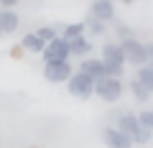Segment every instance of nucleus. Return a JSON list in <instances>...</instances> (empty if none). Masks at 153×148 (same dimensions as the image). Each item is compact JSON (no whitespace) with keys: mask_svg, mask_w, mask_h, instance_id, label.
Masks as SVG:
<instances>
[{"mask_svg":"<svg viewBox=\"0 0 153 148\" xmlns=\"http://www.w3.org/2000/svg\"><path fill=\"white\" fill-rule=\"evenodd\" d=\"M115 128H117L120 133H125V135L133 141V146H146V143L153 138V133L148 130V128H143L140 120H138V115H133V112H120Z\"/></svg>","mask_w":153,"mask_h":148,"instance_id":"obj_1","label":"nucleus"},{"mask_svg":"<svg viewBox=\"0 0 153 148\" xmlns=\"http://www.w3.org/2000/svg\"><path fill=\"white\" fill-rule=\"evenodd\" d=\"M102 64H105V77H123L125 71V59H123V51H120V44L117 41H107L102 46Z\"/></svg>","mask_w":153,"mask_h":148,"instance_id":"obj_2","label":"nucleus"},{"mask_svg":"<svg viewBox=\"0 0 153 148\" xmlns=\"http://www.w3.org/2000/svg\"><path fill=\"white\" fill-rule=\"evenodd\" d=\"M117 44H120V51H123L125 64H130V66H143V64H148L146 44L138 41L135 36H133V39H125V41H117Z\"/></svg>","mask_w":153,"mask_h":148,"instance_id":"obj_3","label":"nucleus"},{"mask_svg":"<svg viewBox=\"0 0 153 148\" xmlns=\"http://www.w3.org/2000/svg\"><path fill=\"white\" fill-rule=\"evenodd\" d=\"M94 94H97L102 102L112 105V102H117V100L123 97V82L117 77H102V79L94 82Z\"/></svg>","mask_w":153,"mask_h":148,"instance_id":"obj_4","label":"nucleus"},{"mask_svg":"<svg viewBox=\"0 0 153 148\" xmlns=\"http://www.w3.org/2000/svg\"><path fill=\"white\" fill-rule=\"evenodd\" d=\"M66 89H69V94L76 97V100H89L94 94V79H89L82 71H74V74L66 79Z\"/></svg>","mask_w":153,"mask_h":148,"instance_id":"obj_5","label":"nucleus"},{"mask_svg":"<svg viewBox=\"0 0 153 148\" xmlns=\"http://www.w3.org/2000/svg\"><path fill=\"white\" fill-rule=\"evenodd\" d=\"M74 74L71 61H46L44 64V79L51 84H64Z\"/></svg>","mask_w":153,"mask_h":148,"instance_id":"obj_6","label":"nucleus"},{"mask_svg":"<svg viewBox=\"0 0 153 148\" xmlns=\"http://www.w3.org/2000/svg\"><path fill=\"white\" fill-rule=\"evenodd\" d=\"M41 56H44V64H46V61H69V59H71V54H69V41L61 39V36H56L54 41H49V44L44 46Z\"/></svg>","mask_w":153,"mask_h":148,"instance_id":"obj_7","label":"nucleus"},{"mask_svg":"<svg viewBox=\"0 0 153 148\" xmlns=\"http://www.w3.org/2000/svg\"><path fill=\"white\" fill-rule=\"evenodd\" d=\"M102 143L107 148H133V141L125 135V133H120L115 125L102 128Z\"/></svg>","mask_w":153,"mask_h":148,"instance_id":"obj_8","label":"nucleus"},{"mask_svg":"<svg viewBox=\"0 0 153 148\" xmlns=\"http://www.w3.org/2000/svg\"><path fill=\"white\" fill-rule=\"evenodd\" d=\"M89 16L97 18V21H102V23L115 21V3H112V0H92Z\"/></svg>","mask_w":153,"mask_h":148,"instance_id":"obj_9","label":"nucleus"},{"mask_svg":"<svg viewBox=\"0 0 153 148\" xmlns=\"http://www.w3.org/2000/svg\"><path fill=\"white\" fill-rule=\"evenodd\" d=\"M21 26V16L16 13V8H0V31L3 36H13Z\"/></svg>","mask_w":153,"mask_h":148,"instance_id":"obj_10","label":"nucleus"},{"mask_svg":"<svg viewBox=\"0 0 153 148\" xmlns=\"http://www.w3.org/2000/svg\"><path fill=\"white\" fill-rule=\"evenodd\" d=\"M76 71H82V74H87L89 79H102L105 77V64H102V59H92V56H84L82 61H79V69Z\"/></svg>","mask_w":153,"mask_h":148,"instance_id":"obj_11","label":"nucleus"},{"mask_svg":"<svg viewBox=\"0 0 153 148\" xmlns=\"http://www.w3.org/2000/svg\"><path fill=\"white\" fill-rule=\"evenodd\" d=\"M92 41L87 39V33H84V36H76V39H71L69 41V54L71 56H79V59H84V56H89L92 54Z\"/></svg>","mask_w":153,"mask_h":148,"instance_id":"obj_12","label":"nucleus"},{"mask_svg":"<svg viewBox=\"0 0 153 148\" xmlns=\"http://www.w3.org/2000/svg\"><path fill=\"white\" fill-rule=\"evenodd\" d=\"M21 46H23V51H28V54H41L44 46H46V41H41L36 36V31H31V33H26V36L21 39Z\"/></svg>","mask_w":153,"mask_h":148,"instance_id":"obj_13","label":"nucleus"},{"mask_svg":"<svg viewBox=\"0 0 153 148\" xmlns=\"http://www.w3.org/2000/svg\"><path fill=\"white\" fill-rule=\"evenodd\" d=\"M133 79H135V82H140L148 92H153V64L138 66V71H135V77H133Z\"/></svg>","mask_w":153,"mask_h":148,"instance_id":"obj_14","label":"nucleus"},{"mask_svg":"<svg viewBox=\"0 0 153 148\" xmlns=\"http://www.w3.org/2000/svg\"><path fill=\"white\" fill-rule=\"evenodd\" d=\"M56 31H59L61 39L71 41V39H76V36H84V23H66V26H59Z\"/></svg>","mask_w":153,"mask_h":148,"instance_id":"obj_15","label":"nucleus"},{"mask_svg":"<svg viewBox=\"0 0 153 148\" xmlns=\"http://www.w3.org/2000/svg\"><path fill=\"white\" fill-rule=\"evenodd\" d=\"M130 94L135 97V102H138V105H148V100H151V94H153V92H148V89L143 87L140 82L130 79Z\"/></svg>","mask_w":153,"mask_h":148,"instance_id":"obj_16","label":"nucleus"},{"mask_svg":"<svg viewBox=\"0 0 153 148\" xmlns=\"http://www.w3.org/2000/svg\"><path fill=\"white\" fill-rule=\"evenodd\" d=\"M105 31H107V23L97 21V18H92V16L84 21V33H89V36H105Z\"/></svg>","mask_w":153,"mask_h":148,"instance_id":"obj_17","label":"nucleus"},{"mask_svg":"<svg viewBox=\"0 0 153 148\" xmlns=\"http://www.w3.org/2000/svg\"><path fill=\"white\" fill-rule=\"evenodd\" d=\"M36 36L49 44V41H54L56 36H59V31H56V26H41V28H36Z\"/></svg>","mask_w":153,"mask_h":148,"instance_id":"obj_18","label":"nucleus"},{"mask_svg":"<svg viewBox=\"0 0 153 148\" xmlns=\"http://www.w3.org/2000/svg\"><path fill=\"white\" fill-rule=\"evenodd\" d=\"M138 120H140L143 128H148V130L153 133V110H143L140 115H138Z\"/></svg>","mask_w":153,"mask_h":148,"instance_id":"obj_19","label":"nucleus"},{"mask_svg":"<svg viewBox=\"0 0 153 148\" xmlns=\"http://www.w3.org/2000/svg\"><path fill=\"white\" fill-rule=\"evenodd\" d=\"M115 36H117V41H125V39H133V31L125 23H117V26H115Z\"/></svg>","mask_w":153,"mask_h":148,"instance_id":"obj_20","label":"nucleus"},{"mask_svg":"<svg viewBox=\"0 0 153 148\" xmlns=\"http://www.w3.org/2000/svg\"><path fill=\"white\" fill-rule=\"evenodd\" d=\"M21 0H0V8H16Z\"/></svg>","mask_w":153,"mask_h":148,"instance_id":"obj_21","label":"nucleus"},{"mask_svg":"<svg viewBox=\"0 0 153 148\" xmlns=\"http://www.w3.org/2000/svg\"><path fill=\"white\" fill-rule=\"evenodd\" d=\"M146 56H148V64H153V44H146Z\"/></svg>","mask_w":153,"mask_h":148,"instance_id":"obj_22","label":"nucleus"},{"mask_svg":"<svg viewBox=\"0 0 153 148\" xmlns=\"http://www.w3.org/2000/svg\"><path fill=\"white\" fill-rule=\"evenodd\" d=\"M120 3H125V5H133V3H138V0H120Z\"/></svg>","mask_w":153,"mask_h":148,"instance_id":"obj_23","label":"nucleus"},{"mask_svg":"<svg viewBox=\"0 0 153 148\" xmlns=\"http://www.w3.org/2000/svg\"><path fill=\"white\" fill-rule=\"evenodd\" d=\"M0 39H3V31H0Z\"/></svg>","mask_w":153,"mask_h":148,"instance_id":"obj_24","label":"nucleus"},{"mask_svg":"<svg viewBox=\"0 0 153 148\" xmlns=\"http://www.w3.org/2000/svg\"><path fill=\"white\" fill-rule=\"evenodd\" d=\"M151 141H153V138H151Z\"/></svg>","mask_w":153,"mask_h":148,"instance_id":"obj_25","label":"nucleus"}]
</instances>
